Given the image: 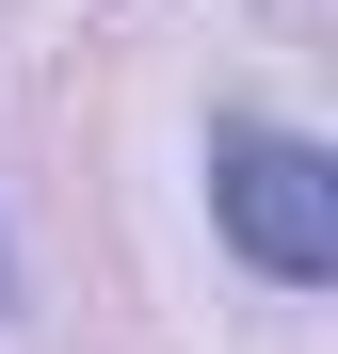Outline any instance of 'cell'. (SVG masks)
Returning a JSON list of instances; mask_svg holds the SVG:
<instances>
[{"instance_id": "cell-2", "label": "cell", "mask_w": 338, "mask_h": 354, "mask_svg": "<svg viewBox=\"0 0 338 354\" xmlns=\"http://www.w3.org/2000/svg\"><path fill=\"white\" fill-rule=\"evenodd\" d=\"M0 306H17V258H0Z\"/></svg>"}, {"instance_id": "cell-1", "label": "cell", "mask_w": 338, "mask_h": 354, "mask_svg": "<svg viewBox=\"0 0 338 354\" xmlns=\"http://www.w3.org/2000/svg\"><path fill=\"white\" fill-rule=\"evenodd\" d=\"M209 225H225V258H242L258 290H322L338 274V161L306 129L225 113V129H209Z\"/></svg>"}]
</instances>
